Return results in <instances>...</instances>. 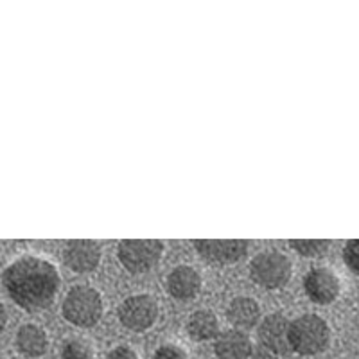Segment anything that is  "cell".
<instances>
[{
	"label": "cell",
	"instance_id": "cell-1",
	"mask_svg": "<svg viewBox=\"0 0 359 359\" xmlns=\"http://www.w3.org/2000/svg\"><path fill=\"white\" fill-rule=\"evenodd\" d=\"M2 284L13 302L25 311H41L53 306L62 278L50 261L38 255L18 257L4 269Z\"/></svg>",
	"mask_w": 359,
	"mask_h": 359
},
{
	"label": "cell",
	"instance_id": "cell-2",
	"mask_svg": "<svg viewBox=\"0 0 359 359\" xmlns=\"http://www.w3.org/2000/svg\"><path fill=\"white\" fill-rule=\"evenodd\" d=\"M290 348L300 355H316L331 341V329L318 314H302L290 322Z\"/></svg>",
	"mask_w": 359,
	"mask_h": 359
},
{
	"label": "cell",
	"instance_id": "cell-3",
	"mask_svg": "<svg viewBox=\"0 0 359 359\" xmlns=\"http://www.w3.org/2000/svg\"><path fill=\"white\" fill-rule=\"evenodd\" d=\"M293 264L278 250H266L257 253L250 262V277L264 290H280L291 280Z\"/></svg>",
	"mask_w": 359,
	"mask_h": 359
},
{
	"label": "cell",
	"instance_id": "cell-4",
	"mask_svg": "<svg viewBox=\"0 0 359 359\" xmlns=\"http://www.w3.org/2000/svg\"><path fill=\"white\" fill-rule=\"evenodd\" d=\"M102 298L99 291L90 286H76L63 300V316L76 327H94L102 316Z\"/></svg>",
	"mask_w": 359,
	"mask_h": 359
},
{
	"label": "cell",
	"instance_id": "cell-5",
	"mask_svg": "<svg viewBox=\"0 0 359 359\" xmlns=\"http://www.w3.org/2000/svg\"><path fill=\"white\" fill-rule=\"evenodd\" d=\"M163 243L158 239H124L117 246L118 262L130 273H147L160 262Z\"/></svg>",
	"mask_w": 359,
	"mask_h": 359
},
{
	"label": "cell",
	"instance_id": "cell-6",
	"mask_svg": "<svg viewBox=\"0 0 359 359\" xmlns=\"http://www.w3.org/2000/svg\"><path fill=\"white\" fill-rule=\"evenodd\" d=\"M158 318V304L147 293L128 297L118 307V320L133 332H146Z\"/></svg>",
	"mask_w": 359,
	"mask_h": 359
},
{
	"label": "cell",
	"instance_id": "cell-7",
	"mask_svg": "<svg viewBox=\"0 0 359 359\" xmlns=\"http://www.w3.org/2000/svg\"><path fill=\"white\" fill-rule=\"evenodd\" d=\"M192 243L205 262L216 266L239 262L250 248V243L243 239H194Z\"/></svg>",
	"mask_w": 359,
	"mask_h": 359
},
{
	"label": "cell",
	"instance_id": "cell-8",
	"mask_svg": "<svg viewBox=\"0 0 359 359\" xmlns=\"http://www.w3.org/2000/svg\"><path fill=\"white\" fill-rule=\"evenodd\" d=\"M304 291L311 302L318 306H329L339 297L341 282L338 275L329 268H313L304 278Z\"/></svg>",
	"mask_w": 359,
	"mask_h": 359
},
{
	"label": "cell",
	"instance_id": "cell-9",
	"mask_svg": "<svg viewBox=\"0 0 359 359\" xmlns=\"http://www.w3.org/2000/svg\"><path fill=\"white\" fill-rule=\"evenodd\" d=\"M290 322L282 313H271L264 316L257 329L259 345L271 351L277 355L290 354V339H287Z\"/></svg>",
	"mask_w": 359,
	"mask_h": 359
},
{
	"label": "cell",
	"instance_id": "cell-10",
	"mask_svg": "<svg viewBox=\"0 0 359 359\" xmlns=\"http://www.w3.org/2000/svg\"><path fill=\"white\" fill-rule=\"evenodd\" d=\"M63 262L76 273H92L101 262V246L92 239H74L63 250Z\"/></svg>",
	"mask_w": 359,
	"mask_h": 359
},
{
	"label": "cell",
	"instance_id": "cell-11",
	"mask_svg": "<svg viewBox=\"0 0 359 359\" xmlns=\"http://www.w3.org/2000/svg\"><path fill=\"white\" fill-rule=\"evenodd\" d=\"M165 286H168V293L175 300L187 302V300L196 298L201 291V277L192 266L180 264L169 271Z\"/></svg>",
	"mask_w": 359,
	"mask_h": 359
},
{
	"label": "cell",
	"instance_id": "cell-12",
	"mask_svg": "<svg viewBox=\"0 0 359 359\" xmlns=\"http://www.w3.org/2000/svg\"><path fill=\"white\" fill-rule=\"evenodd\" d=\"M253 343L250 336L237 329H229L216 336L214 352L217 359H248Z\"/></svg>",
	"mask_w": 359,
	"mask_h": 359
},
{
	"label": "cell",
	"instance_id": "cell-13",
	"mask_svg": "<svg viewBox=\"0 0 359 359\" xmlns=\"http://www.w3.org/2000/svg\"><path fill=\"white\" fill-rule=\"evenodd\" d=\"M261 318V307L250 297H237L226 307V320L237 331H250L259 325Z\"/></svg>",
	"mask_w": 359,
	"mask_h": 359
},
{
	"label": "cell",
	"instance_id": "cell-14",
	"mask_svg": "<svg viewBox=\"0 0 359 359\" xmlns=\"http://www.w3.org/2000/svg\"><path fill=\"white\" fill-rule=\"evenodd\" d=\"M15 345H17L18 352L25 358H40L49 348V338L40 325L25 323L17 331Z\"/></svg>",
	"mask_w": 359,
	"mask_h": 359
},
{
	"label": "cell",
	"instance_id": "cell-15",
	"mask_svg": "<svg viewBox=\"0 0 359 359\" xmlns=\"http://www.w3.org/2000/svg\"><path fill=\"white\" fill-rule=\"evenodd\" d=\"M187 332L196 341L216 339V336L219 334V320L212 311L198 309L189 316Z\"/></svg>",
	"mask_w": 359,
	"mask_h": 359
},
{
	"label": "cell",
	"instance_id": "cell-16",
	"mask_svg": "<svg viewBox=\"0 0 359 359\" xmlns=\"http://www.w3.org/2000/svg\"><path fill=\"white\" fill-rule=\"evenodd\" d=\"M327 239H291L290 246L302 257H320L329 250Z\"/></svg>",
	"mask_w": 359,
	"mask_h": 359
},
{
	"label": "cell",
	"instance_id": "cell-17",
	"mask_svg": "<svg viewBox=\"0 0 359 359\" xmlns=\"http://www.w3.org/2000/svg\"><path fill=\"white\" fill-rule=\"evenodd\" d=\"M94 352L81 338H69L62 345V359H92Z\"/></svg>",
	"mask_w": 359,
	"mask_h": 359
},
{
	"label": "cell",
	"instance_id": "cell-18",
	"mask_svg": "<svg viewBox=\"0 0 359 359\" xmlns=\"http://www.w3.org/2000/svg\"><path fill=\"white\" fill-rule=\"evenodd\" d=\"M153 359H189L187 352L180 345H175V343H165L162 347H158L153 354Z\"/></svg>",
	"mask_w": 359,
	"mask_h": 359
},
{
	"label": "cell",
	"instance_id": "cell-19",
	"mask_svg": "<svg viewBox=\"0 0 359 359\" xmlns=\"http://www.w3.org/2000/svg\"><path fill=\"white\" fill-rule=\"evenodd\" d=\"M343 261L352 273L358 275V241L355 239H351L343 248Z\"/></svg>",
	"mask_w": 359,
	"mask_h": 359
},
{
	"label": "cell",
	"instance_id": "cell-20",
	"mask_svg": "<svg viewBox=\"0 0 359 359\" xmlns=\"http://www.w3.org/2000/svg\"><path fill=\"white\" fill-rule=\"evenodd\" d=\"M107 359H139V355H137V352H135L131 347L118 345V347L111 348V351L108 352Z\"/></svg>",
	"mask_w": 359,
	"mask_h": 359
},
{
	"label": "cell",
	"instance_id": "cell-21",
	"mask_svg": "<svg viewBox=\"0 0 359 359\" xmlns=\"http://www.w3.org/2000/svg\"><path fill=\"white\" fill-rule=\"evenodd\" d=\"M248 359H278V355L273 354L271 351H268V348H264L262 345H253Z\"/></svg>",
	"mask_w": 359,
	"mask_h": 359
},
{
	"label": "cell",
	"instance_id": "cell-22",
	"mask_svg": "<svg viewBox=\"0 0 359 359\" xmlns=\"http://www.w3.org/2000/svg\"><path fill=\"white\" fill-rule=\"evenodd\" d=\"M6 323H8V313H6V307L0 304V334L4 332Z\"/></svg>",
	"mask_w": 359,
	"mask_h": 359
},
{
	"label": "cell",
	"instance_id": "cell-23",
	"mask_svg": "<svg viewBox=\"0 0 359 359\" xmlns=\"http://www.w3.org/2000/svg\"><path fill=\"white\" fill-rule=\"evenodd\" d=\"M0 359H4V358H0Z\"/></svg>",
	"mask_w": 359,
	"mask_h": 359
},
{
	"label": "cell",
	"instance_id": "cell-24",
	"mask_svg": "<svg viewBox=\"0 0 359 359\" xmlns=\"http://www.w3.org/2000/svg\"><path fill=\"white\" fill-rule=\"evenodd\" d=\"M216 359H217V358H216Z\"/></svg>",
	"mask_w": 359,
	"mask_h": 359
}]
</instances>
